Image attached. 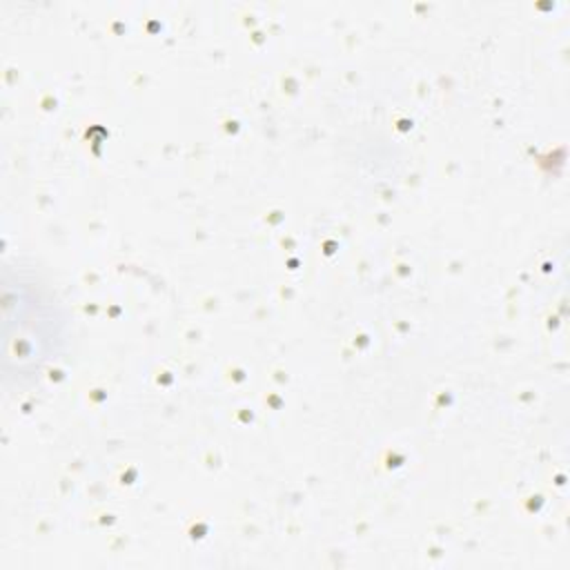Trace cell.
<instances>
[{"instance_id": "6da1fadb", "label": "cell", "mask_w": 570, "mask_h": 570, "mask_svg": "<svg viewBox=\"0 0 570 570\" xmlns=\"http://www.w3.org/2000/svg\"><path fill=\"white\" fill-rule=\"evenodd\" d=\"M56 336L51 305L22 276L16 285L4 274V372L7 376L29 372L47 356V345Z\"/></svg>"}]
</instances>
